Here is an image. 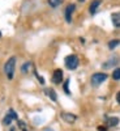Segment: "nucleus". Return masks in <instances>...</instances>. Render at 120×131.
Masks as SVG:
<instances>
[{"mask_svg": "<svg viewBox=\"0 0 120 131\" xmlns=\"http://www.w3.org/2000/svg\"><path fill=\"white\" fill-rule=\"evenodd\" d=\"M15 68H16V58L12 57V58H9L7 60V63L4 64V72H5L7 78L9 80L13 79V76H15Z\"/></svg>", "mask_w": 120, "mask_h": 131, "instance_id": "obj_1", "label": "nucleus"}, {"mask_svg": "<svg viewBox=\"0 0 120 131\" xmlns=\"http://www.w3.org/2000/svg\"><path fill=\"white\" fill-rule=\"evenodd\" d=\"M64 63H65V67H67L68 70H76L78 67V57L77 55H74V54H71V55L68 57H65L64 59Z\"/></svg>", "mask_w": 120, "mask_h": 131, "instance_id": "obj_2", "label": "nucleus"}, {"mask_svg": "<svg viewBox=\"0 0 120 131\" xmlns=\"http://www.w3.org/2000/svg\"><path fill=\"white\" fill-rule=\"evenodd\" d=\"M108 76L106 73H102V72H98V73H94L91 76V85L93 86H99L102 83H104L107 80Z\"/></svg>", "mask_w": 120, "mask_h": 131, "instance_id": "obj_3", "label": "nucleus"}, {"mask_svg": "<svg viewBox=\"0 0 120 131\" xmlns=\"http://www.w3.org/2000/svg\"><path fill=\"white\" fill-rule=\"evenodd\" d=\"M17 119V113L13 110V109H9V110L7 112L5 117L3 118V125L4 126H9L10 123H12V121H16Z\"/></svg>", "mask_w": 120, "mask_h": 131, "instance_id": "obj_4", "label": "nucleus"}, {"mask_svg": "<svg viewBox=\"0 0 120 131\" xmlns=\"http://www.w3.org/2000/svg\"><path fill=\"white\" fill-rule=\"evenodd\" d=\"M61 81H63V71L58 68L52 73V83L54 84H60Z\"/></svg>", "mask_w": 120, "mask_h": 131, "instance_id": "obj_5", "label": "nucleus"}, {"mask_svg": "<svg viewBox=\"0 0 120 131\" xmlns=\"http://www.w3.org/2000/svg\"><path fill=\"white\" fill-rule=\"evenodd\" d=\"M60 117H61L63 121H65L67 123H73V122H76V119H77V117H76L74 114H72V113H65V112L61 113Z\"/></svg>", "mask_w": 120, "mask_h": 131, "instance_id": "obj_6", "label": "nucleus"}, {"mask_svg": "<svg viewBox=\"0 0 120 131\" xmlns=\"http://www.w3.org/2000/svg\"><path fill=\"white\" fill-rule=\"evenodd\" d=\"M74 8H76L74 4H69L67 7V9H65V20H67V23L72 21V13L74 12Z\"/></svg>", "mask_w": 120, "mask_h": 131, "instance_id": "obj_7", "label": "nucleus"}, {"mask_svg": "<svg viewBox=\"0 0 120 131\" xmlns=\"http://www.w3.org/2000/svg\"><path fill=\"white\" fill-rule=\"evenodd\" d=\"M101 3H102V0H93L91 4H90V7H89L90 15H94V13L97 12V9H98V7L101 5Z\"/></svg>", "mask_w": 120, "mask_h": 131, "instance_id": "obj_8", "label": "nucleus"}, {"mask_svg": "<svg viewBox=\"0 0 120 131\" xmlns=\"http://www.w3.org/2000/svg\"><path fill=\"white\" fill-rule=\"evenodd\" d=\"M117 62H119V58L117 57H112V58L108 59L106 63H103V68H110V67H112V66L117 64Z\"/></svg>", "mask_w": 120, "mask_h": 131, "instance_id": "obj_9", "label": "nucleus"}, {"mask_svg": "<svg viewBox=\"0 0 120 131\" xmlns=\"http://www.w3.org/2000/svg\"><path fill=\"white\" fill-rule=\"evenodd\" d=\"M111 20L115 28H120V12H115L111 15Z\"/></svg>", "mask_w": 120, "mask_h": 131, "instance_id": "obj_10", "label": "nucleus"}, {"mask_svg": "<svg viewBox=\"0 0 120 131\" xmlns=\"http://www.w3.org/2000/svg\"><path fill=\"white\" fill-rule=\"evenodd\" d=\"M116 125H119V118H116V117H108L107 118V126L108 127H115Z\"/></svg>", "mask_w": 120, "mask_h": 131, "instance_id": "obj_11", "label": "nucleus"}, {"mask_svg": "<svg viewBox=\"0 0 120 131\" xmlns=\"http://www.w3.org/2000/svg\"><path fill=\"white\" fill-rule=\"evenodd\" d=\"M45 93L51 98L52 101H56V100H58V96H56V93H55V91H54V89H51V88H46V89H45Z\"/></svg>", "mask_w": 120, "mask_h": 131, "instance_id": "obj_12", "label": "nucleus"}, {"mask_svg": "<svg viewBox=\"0 0 120 131\" xmlns=\"http://www.w3.org/2000/svg\"><path fill=\"white\" fill-rule=\"evenodd\" d=\"M119 43H120V39H112V41H110V42H108V49L114 50L119 45Z\"/></svg>", "mask_w": 120, "mask_h": 131, "instance_id": "obj_13", "label": "nucleus"}, {"mask_svg": "<svg viewBox=\"0 0 120 131\" xmlns=\"http://www.w3.org/2000/svg\"><path fill=\"white\" fill-rule=\"evenodd\" d=\"M31 62H26L24 66H22V67H21V71H22V73H28L29 72V68L31 67Z\"/></svg>", "mask_w": 120, "mask_h": 131, "instance_id": "obj_14", "label": "nucleus"}, {"mask_svg": "<svg viewBox=\"0 0 120 131\" xmlns=\"http://www.w3.org/2000/svg\"><path fill=\"white\" fill-rule=\"evenodd\" d=\"M60 3H61V0H48V4H50L52 8L59 7V5H60Z\"/></svg>", "mask_w": 120, "mask_h": 131, "instance_id": "obj_15", "label": "nucleus"}, {"mask_svg": "<svg viewBox=\"0 0 120 131\" xmlns=\"http://www.w3.org/2000/svg\"><path fill=\"white\" fill-rule=\"evenodd\" d=\"M112 79L114 80H120V68H116L112 72Z\"/></svg>", "mask_w": 120, "mask_h": 131, "instance_id": "obj_16", "label": "nucleus"}, {"mask_svg": "<svg viewBox=\"0 0 120 131\" xmlns=\"http://www.w3.org/2000/svg\"><path fill=\"white\" fill-rule=\"evenodd\" d=\"M64 92L67 93L68 96L71 94V91H69V79H68L67 81H65V83H64Z\"/></svg>", "mask_w": 120, "mask_h": 131, "instance_id": "obj_17", "label": "nucleus"}, {"mask_svg": "<svg viewBox=\"0 0 120 131\" xmlns=\"http://www.w3.org/2000/svg\"><path fill=\"white\" fill-rule=\"evenodd\" d=\"M18 127L22 130V131H28V128H26V123H25L24 121H18Z\"/></svg>", "mask_w": 120, "mask_h": 131, "instance_id": "obj_18", "label": "nucleus"}, {"mask_svg": "<svg viewBox=\"0 0 120 131\" xmlns=\"http://www.w3.org/2000/svg\"><path fill=\"white\" fill-rule=\"evenodd\" d=\"M34 73H35V76H37V78H38L39 83H41V84H45V80H43V78H41V76H39V75H38L37 72H34Z\"/></svg>", "mask_w": 120, "mask_h": 131, "instance_id": "obj_19", "label": "nucleus"}, {"mask_svg": "<svg viewBox=\"0 0 120 131\" xmlns=\"http://www.w3.org/2000/svg\"><path fill=\"white\" fill-rule=\"evenodd\" d=\"M116 101H117V104H120V92H117V94H116Z\"/></svg>", "mask_w": 120, "mask_h": 131, "instance_id": "obj_20", "label": "nucleus"}, {"mask_svg": "<svg viewBox=\"0 0 120 131\" xmlns=\"http://www.w3.org/2000/svg\"><path fill=\"white\" fill-rule=\"evenodd\" d=\"M42 131H54V130H52L51 127H46V128H43Z\"/></svg>", "mask_w": 120, "mask_h": 131, "instance_id": "obj_21", "label": "nucleus"}, {"mask_svg": "<svg viewBox=\"0 0 120 131\" xmlns=\"http://www.w3.org/2000/svg\"><path fill=\"white\" fill-rule=\"evenodd\" d=\"M9 131H15V128H10V130H9Z\"/></svg>", "mask_w": 120, "mask_h": 131, "instance_id": "obj_22", "label": "nucleus"}, {"mask_svg": "<svg viewBox=\"0 0 120 131\" xmlns=\"http://www.w3.org/2000/svg\"><path fill=\"white\" fill-rule=\"evenodd\" d=\"M78 2H81V3H82V2H84V0H78Z\"/></svg>", "mask_w": 120, "mask_h": 131, "instance_id": "obj_23", "label": "nucleus"}, {"mask_svg": "<svg viewBox=\"0 0 120 131\" xmlns=\"http://www.w3.org/2000/svg\"><path fill=\"white\" fill-rule=\"evenodd\" d=\"M0 37H2V31H0Z\"/></svg>", "mask_w": 120, "mask_h": 131, "instance_id": "obj_24", "label": "nucleus"}]
</instances>
